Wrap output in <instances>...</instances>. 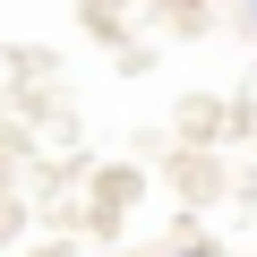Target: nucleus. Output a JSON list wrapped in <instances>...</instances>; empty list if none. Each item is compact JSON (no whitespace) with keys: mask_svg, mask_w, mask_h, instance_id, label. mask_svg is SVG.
Wrapping results in <instances>:
<instances>
[{"mask_svg":"<svg viewBox=\"0 0 257 257\" xmlns=\"http://www.w3.org/2000/svg\"><path fill=\"white\" fill-rule=\"evenodd\" d=\"M180 257H223V248H180Z\"/></svg>","mask_w":257,"mask_h":257,"instance_id":"obj_1","label":"nucleus"},{"mask_svg":"<svg viewBox=\"0 0 257 257\" xmlns=\"http://www.w3.org/2000/svg\"><path fill=\"white\" fill-rule=\"evenodd\" d=\"M248 26H257V0H248Z\"/></svg>","mask_w":257,"mask_h":257,"instance_id":"obj_2","label":"nucleus"}]
</instances>
